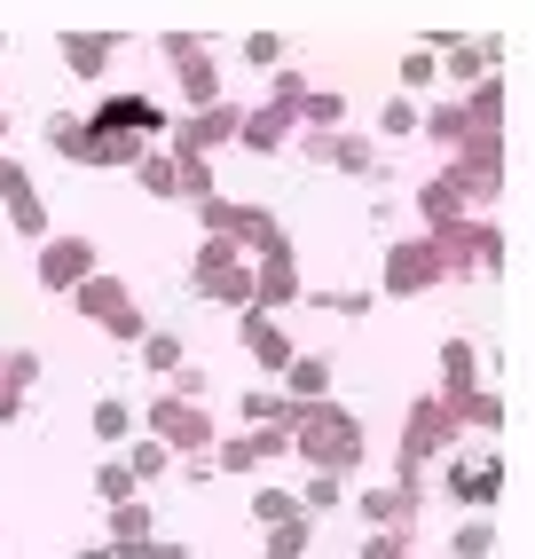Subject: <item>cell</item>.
<instances>
[{
  "label": "cell",
  "mask_w": 535,
  "mask_h": 559,
  "mask_svg": "<svg viewBox=\"0 0 535 559\" xmlns=\"http://www.w3.org/2000/svg\"><path fill=\"white\" fill-rule=\"evenodd\" d=\"M292 450L308 457L316 473H338V480H347V473L370 457V450H362V418H355V409H338V402H299Z\"/></svg>",
  "instance_id": "obj_1"
},
{
  "label": "cell",
  "mask_w": 535,
  "mask_h": 559,
  "mask_svg": "<svg viewBox=\"0 0 535 559\" xmlns=\"http://www.w3.org/2000/svg\"><path fill=\"white\" fill-rule=\"evenodd\" d=\"M189 292H198V300H221V308H252V260L245 252H228V245H198V269H189Z\"/></svg>",
  "instance_id": "obj_2"
},
{
  "label": "cell",
  "mask_w": 535,
  "mask_h": 559,
  "mask_svg": "<svg viewBox=\"0 0 535 559\" xmlns=\"http://www.w3.org/2000/svg\"><path fill=\"white\" fill-rule=\"evenodd\" d=\"M134 426H142V441H158L166 457H174V450H213V418H205V402H174V394H158Z\"/></svg>",
  "instance_id": "obj_3"
},
{
  "label": "cell",
  "mask_w": 535,
  "mask_h": 559,
  "mask_svg": "<svg viewBox=\"0 0 535 559\" xmlns=\"http://www.w3.org/2000/svg\"><path fill=\"white\" fill-rule=\"evenodd\" d=\"M496 489H504V457H496V450H480V457H449V465H441V497H449V504L488 512Z\"/></svg>",
  "instance_id": "obj_4"
},
{
  "label": "cell",
  "mask_w": 535,
  "mask_h": 559,
  "mask_svg": "<svg viewBox=\"0 0 535 559\" xmlns=\"http://www.w3.org/2000/svg\"><path fill=\"white\" fill-rule=\"evenodd\" d=\"M292 300H299V260H292V237H276V245L252 260V308L276 316V308H292Z\"/></svg>",
  "instance_id": "obj_5"
},
{
  "label": "cell",
  "mask_w": 535,
  "mask_h": 559,
  "mask_svg": "<svg viewBox=\"0 0 535 559\" xmlns=\"http://www.w3.org/2000/svg\"><path fill=\"white\" fill-rule=\"evenodd\" d=\"M95 276V237H48L40 245V284L48 292H80Z\"/></svg>",
  "instance_id": "obj_6"
},
{
  "label": "cell",
  "mask_w": 535,
  "mask_h": 559,
  "mask_svg": "<svg viewBox=\"0 0 535 559\" xmlns=\"http://www.w3.org/2000/svg\"><path fill=\"white\" fill-rule=\"evenodd\" d=\"M449 269H441V252H433V237H409V245H394L387 252V292H433Z\"/></svg>",
  "instance_id": "obj_7"
},
{
  "label": "cell",
  "mask_w": 535,
  "mask_h": 559,
  "mask_svg": "<svg viewBox=\"0 0 535 559\" xmlns=\"http://www.w3.org/2000/svg\"><path fill=\"white\" fill-rule=\"evenodd\" d=\"M237 340H245V355L260 362V370H292V331L276 323V316H260V308H245V323H237Z\"/></svg>",
  "instance_id": "obj_8"
},
{
  "label": "cell",
  "mask_w": 535,
  "mask_h": 559,
  "mask_svg": "<svg viewBox=\"0 0 535 559\" xmlns=\"http://www.w3.org/2000/svg\"><path fill=\"white\" fill-rule=\"evenodd\" d=\"M362 520L370 536H402L417 520V489H402V480H387V489H362Z\"/></svg>",
  "instance_id": "obj_9"
},
{
  "label": "cell",
  "mask_w": 535,
  "mask_h": 559,
  "mask_svg": "<svg viewBox=\"0 0 535 559\" xmlns=\"http://www.w3.org/2000/svg\"><path fill=\"white\" fill-rule=\"evenodd\" d=\"M71 308H80L87 323H103V331H110V323H119V316L134 308V300H127V284H119V276H87L80 292H71Z\"/></svg>",
  "instance_id": "obj_10"
},
{
  "label": "cell",
  "mask_w": 535,
  "mask_h": 559,
  "mask_svg": "<svg viewBox=\"0 0 535 559\" xmlns=\"http://www.w3.org/2000/svg\"><path fill=\"white\" fill-rule=\"evenodd\" d=\"M441 379H449V394L488 386V355H480L473 340H441Z\"/></svg>",
  "instance_id": "obj_11"
},
{
  "label": "cell",
  "mask_w": 535,
  "mask_h": 559,
  "mask_svg": "<svg viewBox=\"0 0 535 559\" xmlns=\"http://www.w3.org/2000/svg\"><path fill=\"white\" fill-rule=\"evenodd\" d=\"M237 142L252 158H276L284 142H292V110H245V127H237Z\"/></svg>",
  "instance_id": "obj_12"
},
{
  "label": "cell",
  "mask_w": 535,
  "mask_h": 559,
  "mask_svg": "<svg viewBox=\"0 0 535 559\" xmlns=\"http://www.w3.org/2000/svg\"><path fill=\"white\" fill-rule=\"evenodd\" d=\"M110 56H119V40H110V32H63V63L80 71V80H103Z\"/></svg>",
  "instance_id": "obj_13"
},
{
  "label": "cell",
  "mask_w": 535,
  "mask_h": 559,
  "mask_svg": "<svg viewBox=\"0 0 535 559\" xmlns=\"http://www.w3.org/2000/svg\"><path fill=\"white\" fill-rule=\"evenodd\" d=\"M292 402H331V355H292Z\"/></svg>",
  "instance_id": "obj_14"
},
{
  "label": "cell",
  "mask_w": 535,
  "mask_h": 559,
  "mask_svg": "<svg viewBox=\"0 0 535 559\" xmlns=\"http://www.w3.org/2000/svg\"><path fill=\"white\" fill-rule=\"evenodd\" d=\"M417 134L449 142V151H465V142H473V127H465V103H433V110H417Z\"/></svg>",
  "instance_id": "obj_15"
},
{
  "label": "cell",
  "mask_w": 535,
  "mask_h": 559,
  "mask_svg": "<svg viewBox=\"0 0 535 559\" xmlns=\"http://www.w3.org/2000/svg\"><path fill=\"white\" fill-rule=\"evenodd\" d=\"M268 536V559H308V544H316V520L299 512V520H276V528H260Z\"/></svg>",
  "instance_id": "obj_16"
},
{
  "label": "cell",
  "mask_w": 535,
  "mask_h": 559,
  "mask_svg": "<svg viewBox=\"0 0 535 559\" xmlns=\"http://www.w3.org/2000/svg\"><path fill=\"white\" fill-rule=\"evenodd\" d=\"M48 142H56V158H87L95 166V134H87V119H71V110L48 119Z\"/></svg>",
  "instance_id": "obj_17"
},
{
  "label": "cell",
  "mask_w": 535,
  "mask_h": 559,
  "mask_svg": "<svg viewBox=\"0 0 535 559\" xmlns=\"http://www.w3.org/2000/svg\"><path fill=\"white\" fill-rule=\"evenodd\" d=\"M142 426H134V402H119V394H103L95 402V441H134Z\"/></svg>",
  "instance_id": "obj_18"
},
{
  "label": "cell",
  "mask_w": 535,
  "mask_h": 559,
  "mask_svg": "<svg viewBox=\"0 0 535 559\" xmlns=\"http://www.w3.org/2000/svg\"><path fill=\"white\" fill-rule=\"evenodd\" d=\"M323 166H338V174H378V151L362 134H331V151H323Z\"/></svg>",
  "instance_id": "obj_19"
},
{
  "label": "cell",
  "mask_w": 535,
  "mask_h": 559,
  "mask_svg": "<svg viewBox=\"0 0 535 559\" xmlns=\"http://www.w3.org/2000/svg\"><path fill=\"white\" fill-rule=\"evenodd\" d=\"M299 119H308L316 134H338V127H347V95H338V87H323V95H308V103H299Z\"/></svg>",
  "instance_id": "obj_20"
},
{
  "label": "cell",
  "mask_w": 535,
  "mask_h": 559,
  "mask_svg": "<svg viewBox=\"0 0 535 559\" xmlns=\"http://www.w3.org/2000/svg\"><path fill=\"white\" fill-rule=\"evenodd\" d=\"M292 504L299 512H338V504H347V480H338V473H308V489H299Z\"/></svg>",
  "instance_id": "obj_21"
},
{
  "label": "cell",
  "mask_w": 535,
  "mask_h": 559,
  "mask_svg": "<svg viewBox=\"0 0 535 559\" xmlns=\"http://www.w3.org/2000/svg\"><path fill=\"white\" fill-rule=\"evenodd\" d=\"M181 95L198 103V110H213V103H221V71H213V56H198V63H181Z\"/></svg>",
  "instance_id": "obj_22"
},
{
  "label": "cell",
  "mask_w": 535,
  "mask_h": 559,
  "mask_svg": "<svg viewBox=\"0 0 535 559\" xmlns=\"http://www.w3.org/2000/svg\"><path fill=\"white\" fill-rule=\"evenodd\" d=\"M110 544H119V551H134V544H150V504L134 497V504H119V512H110Z\"/></svg>",
  "instance_id": "obj_23"
},
{
  "label": "cell",
  "mask_w": 535,
  "mask_h": 559,
  "mask_svg": "<svg viewBox=\"0 0 535 559\" xmlns=\"http://www.w3.org/2000/svg\"><path fill=\"white\" fill-rule=\"evenodd\" d=\"M95 497H103V504H110V512H119V504H134V497H142V489H134V473H127V465H119V457H110V465H95Z\"/></svg>",
  "instance_id": "obj_24"
},
{
  "label": "cell",
  "mask_w": 535,
  "mask_h": 559,
  "mask_svg": "<svg viewBox=\"0 0 535 559\" xmlns=\"http://www.w3.org/2000/svg\"><path fill=\"white\" fill-rule=\"evenodd\" d=\"M134 174H142V190H150V198H181V181H174V158H166V151H142Z\"/></svg>",
  "instance_id": "obj_25"
},
{
  "label": "cell",
  "mask_w": 535,
  "mask_h": 559,
  "mask_svg": "<svg viewBox=\"0 0 535 559\" xmlns=\"http://www.w3.org/2000/svg\"><path fill=\"white\" fill-rule=\"evenodd\" d=\"M119 465H127V473H134V489H142V480H158V473H166V465H174V457H166V450H158V441H142V433H134V441H127V457H119Z\"/></svg>",
  "instance_id": "obj_26"
},
{
  "label": "cell",
  "mask_w": 535,
  "mask_h": 559,
  "mask_svg": "<svg viewBox=\"0 0 535 559\" xmlns=\"http://www.w3.org/2000/svg\"><path fill=\"white\" fill-rule=\"evenodd\" d=\"M134 347H142V362H150V370H181V362H189V355H181V340H174V331H142V340H134Z\"/></svg>",
  "instance_id": "obj_27"
},
{
  "label": "cell",
  "mask_w": 535,
  "mask_h": 559,
  "mask_svg": "<svg viewBox=\"0 0 535 559\" xmlns=\"http://www.w3.org/2000/svg\"><path fill=\"white\" fill-rule=\"evenodd\" d=\"M449 551H456V559H488V551H496V520H465V528L449 536Z\"/></svg>",
  "instance_id": "obj_28"
},
{
  "label": "cell",
  "mask_w": 535,
  "mask_h": 559,
  "mask_svg": "<svg viewBox=\"0 0 535 559\" xmlns=\"http://www.w3.org/2000/svg\"><path fill=\"white\" fill-rule=\"evenodd\" d=\"M378 134H387V142L417 134V103H409V95H387V110H378Z\"/></svg>",
  "instance_id": "obj_29"
},
{
  "label": "cell",
  "mask_w": 535,
  "mask_h": 559,
  "mask_svg": "<svg viewBox=\"0 0 535 559\" xmlns=\"http://www.w3.org/2000/svg\"><path fill=\"white\" fill-rule=\"evenodd\" d=\"M433 80H441V63H433V48H409V56H402V87H409V95H426Z\"/></svg>",
  "instance_id": "obj_30"
},
{
  "label": "cell",
  "mask_w": 535,
  "mask_h": 559,
  "mask_svg": "<svg viewBox=\"0 0 535 559\" xmlns=\"http://www.w3.org/2000/svg\"><path fill=\"white\" fill-rule=\"evenodd\" d=\"M252 520H260V528H276V520H299L292 489H260V497H252Z\"/></svg>",
  "instance_id": "obj_31"
},
{
  "label": "cell",
  "mask_w": 535,
  "mask_h": 559,
  "mask_svg": "<svg viewBox=\"0 0 535 559\" xmlns=\"http://www.w3.org/2000/svg\"><path fill=\"white\" fill-rule=\"evenodd\" d=\"M245 63H284V40L276 32H245Z\"/></svg>",
  "instance_id": "obj_32"
},
{
  "label": "cell",
  "mask_w": 535,
  "mask_h": 559,
  "mask_svg": "<svg viewBox=\"0 0 535 559\" xmlns=\"http://www.w3.org/2000/svg\"><path fill=\"white\" fill-rule=\"evenodd\" d=\"M362 559H409L402 536H362Z\"/></svg>",
  "instance_id": "obj_33"
},
{
  "label": "cell",
  "mask_w": 535,
  "mask_h": 559,
  "mask_svg": "<svg viewBox=\"0 0 535 559\" xmlns=\"http://www.w3.org/2000/svg\"><path fill=\"white\" fill-rule=\"evenodd\" d=\"M323 308H338V316H370V292H323Z\"/></svg>",
  "instance_id": "obj_34"
},
{
  "label": "cell",
  "mask_w": 535,
  "mask_h": 559,
  "mask_svg": "<svg viewBox=\"0 0 535 559\" xmlns=\"http://www.w3.org/2000/svg\"><path fill=\"white\" fill-rule=\"evenodd\" d=\"M16 409H24V394H16L9 379H0V418H16Z\"/></svg>",
  "instance_id": "obj_35"
},
{
  "label": "cell",
  "mask_w": 535,
  "mask_h": 559,
  "mask_svg": "<svg viewBox=\"0 0 535 559\" xmlns=\"http://www.w3.org/2000/svg\"><path fill=\"white\" fill-rule=\"evenodd\" d=\"M71 559H110V544H87V551H71Z\"/></svg>",
  "instance_id": "obj_36"
}]
</instances>
